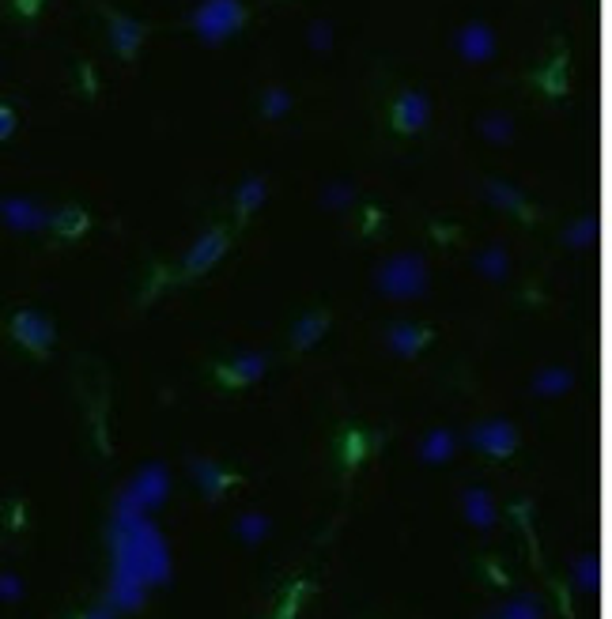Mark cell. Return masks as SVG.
<instances>
[{
  "instance_id": "6da1fadb",
  "label": "cell",
  "mask_w": 612,
  "mask_h": 619,
  "mask_svg": "<svg viewBox=\"0 0 612 619\" xmlns=\"http://www.w3.org/2000/svg\"><path fill=\"white\" fill-rule=\"evenodd\" d=\"M378 291L389 299H416L427 291V265L420 253H397L378 268Z\"/></svg>"
},
{
  "instance_id": "7a4b0ae2",
  "label": "cell",
  "mask_w": 612,
  "mask_h": 619,
  "mask_svg": "<svg viewBox=\"0 0 612 619\" xmlns=\"http://www.w3.org/2000/svg\"><path fill=\"white\" fill-rule=\"evenodd\" d=\"M242 23H246L242 0H201L197 12L189 16V26L208 46H219L224 38H231L235 31H242Z\"/></svg>"
},
{
  "instance_id": "3957f363",
  "label": "cell",
  "mask_w": 612,
  "mask_h": 619,
  "mask_svg": "<svg viewBox=\"0 0 612 619\" xmlns=\"http://www.w3.org/2000/svg\"><path fill=\"white\" fill-rule=\"evenodd\" d=\"M469 442L480 449V454L495 457V461H507L514 449H518V431L503 419H488V424H477L469 431Z\"/></svg>"
},
{
  "instance_id": "277c9868",
  "label": "cell",
  "mask_w": 612,
  "mask_h": 619,
  "mask_svg": "<svg viewBox=\"0 0 612 619\" xmlns=\"http://www.w3.org/2000/svg\"><path fill=\"white\" fill-rule=\"evenodd\" d=\"M12 336L26 348V351H35V355H46L53 348V336H58V329H53L38 310H19V314L12 318Z\"/></svg>"
},
{
  "instance_id": "5b68a950",
  "label": "cell",
  "mask_w": 612,
  "mask_h": 619,
  "mask_svg": "<svg viewBox=\"0 0 612 619\" xmlns=\"http://www.w3.org/2000/svg\"><path fill=\"white\" fill-rule=\"evenodd\" d=\"M227 231L224 227H212L208 235H201V242L189 249V257H185V265H182V276L185 279H197V276H205L219 257L227 253Z\"/></svg>"
},
{
  "instance_id": "8992f818",
  "label": "cell",
  "mask_w": 612,
  "mask_h": 619,
  "mask_svg": "<svg viewBox=\"0 0 612 619\" xmlns=\"http://www.w3.org/2000/svg\"><path fill=\"white\" fill-rule=\"evenodd\" d=\"M102 16H106V23H110V42H114L118 58H121V61H132L136 49H141V42H144V35H148V26L136 23V19H129V16H121V12H114V8H102Z\"/></svg>"
},
{
  "instance_id": "52a82bcc",
  "label": "cell",
  "mask_w": 612,
  "mask_h": 619,
  "mask_svg": "<svg viewBox=\"0 0 612 619\" xmlns=\"http://www.w3.org/2000/svg\"><path fill=\"white\" fill-rule=\"evenodd\" d=\"M458 49H461L465 61L484 65V61L495 58V31L488 23H465L458 31Z\"/></svg>"
},
{
  "instance_id": "ba28073f",
  "label": "cell",
  "mask_w": 612,
  "mask_h": 619,
  "mask_svg": "<svg viewBox=\"0 0 612 619\" xmlns=\"http://www.w3.org/2000/svg\"><path fill=\"white\" fill-rule=\"evenodd\" d=\"M427 118H431V106L420 91H405L394 102V110H389V121H394L397 132H420L427 125Z\"/></svg>"
},
{
  "instance_id": "9c48e42d",
  "label": "cell",
  "mask_w": 612,
  "mask_h": 619,
  "mask_svg": "<svg viewBox=\"0 0 612 619\" xmlns=\"http://www.w3.org/2000/svg\"><path fill=\"white\" fill-rule=\"evenodd\" d=\"M431 341H435V329H427V325L397 321V325L385 329V344H389V351H397V355H420Z\"/></svg>"
},
{
  "instance_id": "30bf717a",
  "label": "cell",
  "mask_w": 612,
  "mask_h": 619,
  "mask_svg": "<svg viewBox=\"0 0 612 619\" xmlns=\"http://www.w3.org/2000/svg\"><path fill=\"white\" fill-rule=\"evenodd\" d=\"M329 310H311V314H302L299 321H295V329H291V351H311L322 336H325V329H329Z\"/></svg>"
},
{
  "instance_id": "8fae6325",
  "label": "cell",
  "mask_w": 612,
  "mask_h": 619,
  "mask_svg": "<svg viewBox=\"0 0 612 619\" xmlns=\"http://www.w3.org/2000/svg\"><path fill=\"white\" fill-rule=\"evenodd\" d=\"M0 215H5V223L16 227V231H35V227H46L49 223V212L35 208L31 201H16V196L0 201Z\"/></svg>"
},
{
  "instance_id": "7c38bea8",
  "label": "cell",
  "mask_w": 612,
  "mask_h": 619,
  "mask_svg": "<svg viewBox=\"0 0 612 619\" xmlns=\"http://www.w3.org/2000/svg\"><path fill=\"white\" fill-rule=\"evenodd\" d=\"M265 355H242L235 362H224V367H216V378L224 382V385H249V382H258L265 374Z\"/></svg>"
},
{
  "instance_id": "4fadbf2b",
  "label": "cell",
  "mask_w": 612,
  "mask_h": 619,
  "mask_svg": "<svg viewBox=\"0 0 612 619\" xmlns=\"http://www.w3.org/2000/svg\"><path fill=\"white\" fill-rule=\"evenodd\" d=\"M484 193L491 196V201H495L499 208L514 212L522 223H537V208L525 205V196H522L514 185H507V182H484Z\"/></svg>"
},
{
  "instance_id": "5bb4252c",
  "label": "cell",
  "mask_w": 612,
  "mask_h": 619,
  "mask_svg": "<svg viewBox=\"0 0 612 619\" xmlns=\"http://www.w3.org/2000/svg\"><path fill=\"white\" fill-rule=\"evenodd\" d=\"M193 476L201 480V491H205L212 502L235 484V476H231L227 468H219L216 461H208V457H193Z\"/></svg>"
},
{
  "instance_id": "9a60e30c",
  "label": "cell",
  "mask_w": 612,
  "mask_h": 619,
  "mask_svg": "<svg viewBox=\"0 0 612 619\" xmlns=\"http://www.w3.org/2000/svg\"><path fill=\"white\" fill-rule=\"evenodd\" d=\"M163 495H166V476H163L159 465H152L148 472H141V480H136V488H132V495L125 502L129 506H159Z\"/></svg>"
},
{
  "instance_id": "2e32d148",
  "label": "cell",
  "mask_w": 612,
  "mask_h": 619,
  "mask_svg": "<svg viewBox=\"0 0 612 619\" xmlns=\"http://www.w3.org/2000/svg\"><path fill=\"white\" fill-rule=\"evenodd\" d=\"M49 227L58 231V238H79L83 231L91 227V215L83 208H76V205H65V208H58L49 215Z\"/></svg>"
},
{
  "instance_id": "e0dca14e",
  "label": "cell",
  "mask_w": 612,
  "mask_h": 619,
  "mask_svg": "<svg viewBox=\"0 0 612 619\" xmlns=\"http://www.w3.org/2000/svg\"><path fill=\"white\" fill-rule=\"evenodd\" d=\"M533 79H537V88H541L544 95H552V99L567 95V53H555L552 65H548L544 72H537Z\"/></svg>"
},
{
  "instance_id": "ac0fdd59",
  "label": "cell",
  "mask_w": 612,
  "mask_h": 619,
  "mask_svg": "<svg viewBox=\"0 0 612 619\" xmlns=\"http://www.w3.org/2000/svg\"><path fill=\"white\" fill-rule=\"evenodd\" d=\"M465 514H469V521L477 525V529H491L495 525V502H491V495L480 491V488H469L465 491Z\"/></svg>"
},
{
  "instance_id": "d6986e66",
  "label": "cell",
  "mask_w": 612,
  "mask_h": 619,
  "mask_svg": "<svg viewBox=\"0 0 612 619\" xmlns=\"http://www.w3.org/2000/svg\"><path fill=\"white\" fill-rule=\"evenodd\" d=\"M261 201H265V178H246L242 189H238V196H235V215H238V223H246L249 212H254Z\"/></svg>"
},
{
  "instance_id": "ffe728a7",
  "label": "cell",
  "mask_w": 612,
  "mask_h": 619,
  "mask_svg": "<svg viewBox=\"0 0 612 619\" xmlns=\"http://www.w3.org/2000/svg\"><path fill=\"white\" fill-rule=\"evenodd\" d=\"M450 454H454V435H450V431H431V435L424 438V446H420V457H424L427 465L450 461Z\"/></svg>"
},
{
  "instance_id": "44dd1931",
  "label": "cell",
  "mask_w": 612,
  "mask_h": 619,
  "mask_svg": "<svg viewBox=\"0 0 612 619\" xmlns=\"http://www.w3.org/2000/svg\"><path fill=\"white\" fill-rule=\"evenodd\" d=\"M480 132H484V140H491V144H511L514 121L507 114H484L480 118Z\"/></svg>"
},
{
  "instance_id": "7402d4cb",
  "label": "cell",
  "mask_w": 612,
  "mask_h": 619,
  "mask_svg": "<svg viewBox=\"0 0 612 619\" xmlns=\"http://www.w3.org/2000/svg\"><path fill=\"white\" fill-rule=\"evenodd\" d=\"M288 110H291V91H284V88H269V91L261 95V118L276 121V118H284Z\"/></svg>"
},
{
  "instance_id": "603a6c76",
  "label": "cell",
  "mask_w": 612,
  "mask_h": 619,
  "mask_svg": "<svg viewBox=\"0 0 612 619\" xmlns=\"http://www.w3.org/2000/svg\"><path fill=\"white\" fill-rule=\"evenodd\" d=\"M477 268H480L488 279H503V276H507V253L499 249V246H488L480 257H477Z\"/></svg>"
},
{
  "instance_id": "cb8c5ba5",
  "label": "cell",
  "mask_w": 612,
  "mask_h": 619,
  "mask_svg": "<svg viewBox=\"0 0 612 619\" xmlns=\"http://www.w3.org/2000/svg\"><path fill=\"white\" fill-rule=\"evenodd\" d=\"M575 385V374L567 371H544L537 382H533V393H541V397H552V393H564Z\"/></svg>"
},
{
  "instance_id": "d4e9b609",
  "label": "cell",
  "mask_w": 612,
  "mask_h": 619,
  "mask_svg": "<svg viewBox=\"0 0 612 619\" xmlns=\"http://www.w3.org/2000/svg\"><path fill=\"white\" fill-rule=\"evenodd\" d=\"M594 235H597V219H594V215H582L575 227L564 235V242H567L571 249H586V246L594 242Z\"/></svg>"
},
{
  "instance_id": "484cf974",
  "label": "cell",
  "mask_w": 612,
  "mask_h": 619,
  "mask_svg": "<svg viewBox=\"0 0 612 619\" xmlns=\"http://www.w3.org/2000/svg\"><path fill=\"white\" fill-rule=\"evenodd\" d=\"M269 532V521L265 518H258V514H246L242 521H238V537L242 540H249V544H258L261 537Z\"/></svg>"
},
{
  "instance_id": "4316f807",
  "label": "cell",
  "mask_w": 612,
  "mask_h": 619,
  "mask_svg": "<svg viewBox=\"0 0 612 619\" xmlns=\"http://www.w3.org/2000/svg\"><path fill=\"white\" fill-rule=\"evenodd\" d=\"M503 619H541V604L533 597H522V601H511L503 608Z\"/></svg>"
},
{
  "instance_id": "83f0119b",
  "label": "cell",
  "mask_w": 612,
  "mask_h": 619,
  "mask_svg": "<svg viewBox=\"0 0 612 619\" xmlns=\"http://www.w3.org/2000/svg\"><path fill=\"white\" fill-rule=\"evenodd\" d=\"M311 49L314 53H329L332 49V26L329 23H322V19L311 23Z\"/></svg>"
},
{
  "instance_id": "f1b7e54d",
  "label": "cell",
  "mask_w": 612,
  "mask_h": 619,
  "mask_svg": "<svg viewBox=\"0 0 612 619\" xmlns=\"http://www.w3.org/2000/svg\"><path fill=\"white\" fill-rule=\"evenodd\" d=\"M575 578H578V589H586V593H590V589L597 585V562L590 555H582L578 567H575Z\"/></svg>"
},
{
  "instance_id": "f546056e",
  "label": "cell",
  "mask_w": 612,
  "mask_h": 619,
  "mask_svg": "<svg viewBox=\"0 0 612 619\" xmlns=\"http://www.w3.org/2000/svg\"><path fill=\"white\" fill-rule=\"evenodd\" d=\"M352 196H355L352 185H329V189L322 193V205H325V208H344V205H352Z\"/></svg>"
},
{
  "instance_id": "4dcf8cb0",
  "label": "cell",
  "mask_w": 612,
  "mask_h": 619,
  "mask_svg": "<svg viewBox=\"0 0 612 619\" xmlns=\"http://www.w3.org/2000/svg\"><path fill=\"white\" fill-rule=\"evenodd\" d=\"M16 129V110L12 106H0V140H8Z\"/></svg>"
},
{
  "instance_id": "1f68e13d",
  "label": "cell",
  "mask_w": 612,
  "mask_h": 619,
  "mask_svg": "<svg viewBox=\"0 0 612 619\" xmlns=\"http://www.w3.org/2000/svg\"><path fill=\"white\" fill-rule=\"evenodd\" d=\"M38 5H42V0H16V8H19L23 16H35V12H38Z\"/></svg>"
},
{
  "instance_id": "d6a6232c",
  "label": "cell",
  "mask_w": 612,
  "mask_h": 619,
  "mask_svg": "<svg viewBox=\"0 0 612 619\" xmlns=\"http://www.w3.org/2000/svg\"><path fill=\"white\" fill-rule=\"evenodd\" d=\"M16 589H19V585H16V578H0V593H8V597H12Z\"/></svg>"
},
{
  "instance_id": "836d02e7",
  "label": "cell",
  "mask_w": 612,
  "mask_h": 619,
  "mask_svg": "<svg viewBox=\"0 0 612 619\" xmlns=\"http://www.w3.org/2000/svg\"><path fill=\"white\" fill-rule=\"evenodd\" d=\"M88 619H114V615H110V612H91Z\"/></svg>"
}]
</instances>
